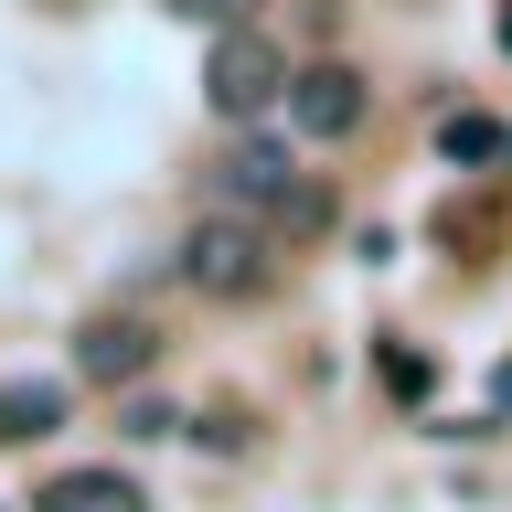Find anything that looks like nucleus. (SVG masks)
I'll use <instances>...</instances> for the list:
<instances>
[{"mask_svg":"<svg viewBox=\"0 0 512 512\" xmlns=\"http://www.w3.org/2000/svg\"><path fill=\"white\" fill-rule=\"evenodd\" d=\"M171 267H182V288H203V299H246V288H267V224L214 203V214L182 235Z\"/></svg>","mask_w":512,"mask_h":512,"instance_id":"nucleus-1","label":"nucleus"},{"mask_svg":"<svg viewBox=\"0 0 512 512\" xmlns=\"http://www.w3.org/2000/svg\"><path fill=\"white\" fill-rule=\"evenodd\" d=\"M203 96H214V118H267L288 96V64H278V43L256 22H224L214 32V54H203Z\"/></svg>","mask_w":512,"mask_h":512,"instance_id":"nucleus-2","label":"nucleus"},{"mask_svg":"<svg viewBox=\"0 0 512 512\" xmlns=\"http://www.w3.org/2000/svg\"><path fill=\"white\" fill-rule=\"evenodd\" d=\"M214 203L224 214H256L267 235H278V214L299 203V171H288V150H267V139H246V150L214 171Z\"/></svg>","mask_w":512,"mask_h":512,"instance_id":"nucleus-3","label":"nucleus"},{"mask_svg":"<svg viewBox=\"0 0 512 512\" xmlns=\"http://www.w3.org/2000/svg\"><path fill=\"white\" fill-rule=\"evenodd\" d=\"M288 128H299V139H352V128H363V75H352V64H310V75H288Z\"/></svg>","mask_w":512,"mask_h":512,"instance_id":"nucleus-4","label":"nucleus"},{"mask_svg":"<svg viewBox=\"0 0 512 512\" xmlns=\"http://www.w3.org/2000/svg\"><path fill=\"white\" fill-rule=\"evenodd\" d=\"M150 352H160V331L139 310H96L86 331H75V374L86 384H128V374H150Z\"/></svg>","mask_w":512,"mask_h":512,"instance_id":"nucleus-5","label":"nucleus"},{"mask_svg":"<svg viewBox=\"0 0 512 512\" xmlns=\"http://www.w3.org/2000/svg\"><path fill=\"white\" fill-rule=\"evenodd\" d=\"M43 512H150V502H139L128 470H64L54 491H43Z\"/></svg>","mask_w":512,"mask_h":512,"instance_id":"nucleus-6","label":"nucleus"},{"mask_svg":"<svg viewBox=\"0 0 512 512\" xmlns=\"http://www.w3.org/2000/svg\"><path fill=\"white\" fill-rule=\"evenodd\" d=\"M64 427V384H0V438L32 448V438H54Z\"/></svg>","mask_w":512,"mask_h":512,"instance_id":"nucleus-7","label":"nucleus"},{"mask_svg":"<svg viewBox=\"0 0 512 512\" xmlns=\"http://www.w3.org/2000/svg\"><path fill=\"white\" fill-rule=\"evenodd\" d=\"M438 150H448V160H502L512 139H502V118H448V128H438Z\"/></svg>","mask_w":512,"mask_h":512,"instance_id":"nucleus-8","label":"nucleus"},{"mask_svg":"<svg viewBox=\"0 0 512 512\" xmlns=\"http://www.w3.org/2000/svg\"><path fill=\"white\" fill-rule=\"evenodd\" d=\"M384 384H395L406 406H427V384H438V363H427V352H395V342H384Z\"/></svg>","mask_w":512,"mask_h":512,"instance_id":"nucleus-9","label":"nucleus"},{"mask_svg":"<svg viewBox=\"0 0 512 512\" xmlns=\"http://www.w3.org/2000/svg\"><path fill=\"white\" fill-rule=\"evenodd\" d=\"M171 11H182V22H214V32L224 22H256V0H171Z\"/></svg>","mask_w":512,"mask_h":512,"instance_id":"nucleus-10","label":"nucleus"},{"mask_svg":"<svg viewBox=\"0 0 512 512\" xmlns=\"http://www.w3.org/2000/svg\"><path fill=\"white\" fill-rule=\"evenodd\" d=\"M491 406H512V374H491Z\"/></svg>","mask_w":512,"mask_h":512,"instance_id":"nucleus-11","label":"nucleus"},{"mask_svg":"<svg viewBox=\"0 0 512 512\" xmlns=\"http://www.w3.org/2000/svg\"><path fill=\"white\" fill-rule=\"evenodd\" d=\"M502 54H512V11H502Z\"/></svg>","mask_w":512,"mask_h":512,"instance_id":"nucleus-12","label":"nucleus"}]
</instances>
